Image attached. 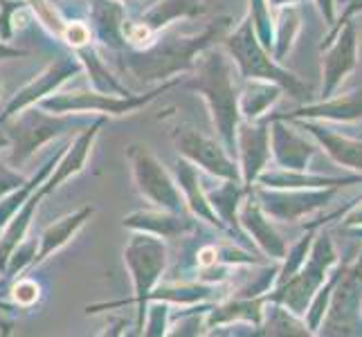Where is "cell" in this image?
I'll list each match as a JSON object with an SVG mask.
<instances>
[{
    "mask_svg": "<svg viewBox=\"0 0 362 337\" xmlns=\"http://www.w3.org/2000/svg\"><path fill=\"white\" fill-rule=\"evenodd\" d=\"M230 28V16H216L201 32L194 34H180L171 25V28L158 32L151 45L119 52V68L144 85H158L178 79L180 74H189L196 66L198 54L223 41Z\"/></svg>",
    "mask_w": 362,
    "mask_h": 337,
    "instance_id": "obj_1",
    "label": "cell"
},
{
    "mask_svg": "<svg viewBox=\"0 0 362 337\" xmlns=\"http://www.w3.org/2000/svg\"><path fill=\"white\" fill-rule=\"evenodd\" d=\"M182 85L203 97L218 140L234 155L236 126L241 122V74L236 70L230 54L226 52V47L211 45L203 49L196 59L194 70L189 72V79L182 81Z\"/></svg>",
    "mask_w": 362,
    "mask_h": 337,
    "instance_id": "obj_2",
    "label": "cell"
},
{
    "mask_svg": "<svg viewBox=\"0 0 362 337\" xmlns=\"http://www.w3.org/2000/svg\"><path fill=\"white\" fill-rule=\"evenodd\" d=\"M93 115L79 112H49L39 104L23 108L9 119L0 122V126L9 137V165L25 167L36 155V151L49 142H57L70 133H79L93 122Z\"/></svg>",
    "mask_w": 362,
    "mask_h": 337,
    "instance_id": "obj_3",
    "label": "cell"
},
{
    "mask_svg": "<svg viewBox=\"0 0 362 337\" xmlns=\"http://www.w3.org/2000/svg\"><path fill=\"white\" fill-rule=\"evenodd\" d=\"M223 47L234 61L241 79H268L279 83L284 93H288L295 99L310 97V85L295 77L291 70H286L279 61H274L270 49H266L264 43L259 41L247 14L236 25L234 32H228L223 36Z\"/></svg>",
    "mask_w": 362,
    "mask_h": 337,
    "instance_id": "obj_4",
    "label": "cell"
},
{
    "mask_svg": "<svg viewBox=\"0 0 362 337\" xmlns=\"http://www.w3.org/2000/svg\"><path fill=\"white\" fill-rule=\"evenodd\" d=\"M178 83L180 77L158 83L146 93H131V95H108L93 88L57 90L49 97L41 99L39 106L49 112H72V115L79 112V115H93V117H124V115H133L140 108H146L160 95H165Z\"/></svg>",
    "mask_w": 362,
    "mask_h": 337,
    "instance_id": "obj_5",
    "label": "cell"
},
{
    "mask_svg": "<svg viewBox=\"0 0 362 337\" xmlns=\"http://www.w3.org/2000/svg\"><path fill=\"white\" fill-rule=\"evenodd\" d=\"M169 245L165 239L146 232H133L124 245V266L129 270V277L133 283V299L135 304V335L142 333L144 313L148 292L165 279L169 270Z\"/></svg>",
    "mask_w": 362,
    "mask_h": 337,
    "instance_id": "obj_6",
    "label": "cell"
},
{
    "mask_svg": "<svg viewBox=\"0 0 362 337\" xmlns=\"http://www.w3.org/2000/svg\"><path fill=\"white\" fill-rule=\"evenodd\" d=\"M335 264H338V252H335L331 236L327 232H315L313 245H310V252L302 268L291 279L272 285L266 292V299L268 302H277L288 308L291 313L304 317L310 299L320 290V285L327 281Z\"/></svg>",
    "mask_w": 362,
    "mask_h": 337,
    "instance_id": "obj_7",
    "label": "cell"
},
{
    "mask_svg": "<svg viewBox=\"0 0 362 337\" xmlns=\"http://www.w3.org/2000/svg\"><path fill=\"white\" fill-rule=\"evenodd\" d=\"M127 162L131 167V176L135 189L151 207L187 211L182 194L173 173L162 165V160L142 142H133L127 146Z\"/></svg>",
    "mask_w": 362,
    "mask_h": 337,
    "instance_id": "obj_8",
    "label": "cell"
},
{
    "mask_svg": "<svg viewBox=\"0 0 362 337\" xmlns=\"http://www.w3.org/2000/svg\"><path fill=\"white\" fill-rule=\"evenodd\" d=\"M169 135L178 155L189 160L207 176L216 180H241L236 158L216 137H209L203 131L187 126V124H173Z\"/></svg>",
    "mask_w": 362,
    "mask_h": 337,
    "instance_id": "obj_9",
    "label": "cell"
},
{
    "mask_svg": "<svg viewBox=\"0 0 362 337\" xmlns=\"http://www.w3.org/2000/svg\"><path fill=\"white\" fill-rule=\"evenodd\" d=\"M362 308V254L346 264L331 292L317 335H356Z\"/></svg>",
    "mask_w": 362,
    "mask_h": 337,
    "instance_id": "obj_10",
    "label": "cell"
},
{
    "mask_svg": "<svg viewBox=\"0 0 362 337\" xmlns=\"http://www.w3.org/2000/svg\"><path fill=\"white\" fill-rule=\"evenodd\" d=\"M81 72H83L81 61H79V57L74 54V52L57 57L45 70H41L32 81H28V83L23 85V88H18L14 95H11L7 106L3 108V112H0V122L9 119L11 115H16V112H21L23 108L39 104L41 99H45L52 93L61 90L70 79H74Z\"/></svg>",
    "mask_w": 362,
    "mask_h": 337,
    "instance_id": "obj_11",
    "label": "cell"
},
{
    "mask_svg": "<svg viewBox=\"0 0 362 337\" xmlns=\"http://www.w3.org/2000/svg\"><path fill=\"white\" fill-rule=\"evenodd\" d=\"M261 209L272 220L295 223L320 207L327 205L335 196V187H322V189H268V187H252Z\"/></svg>",
    "mask_w": 362,
    "mask_h": 337,
    "instance_id": "obj_12",
    "label": "cell"
},
{
    "mask_svg": "<svg viewBox=\"0 0 362 337\" xmlns=\"http://www.w3.org/2000/svg\"><path fill=\"white\" fill-rule=\"evenodd\" d=\"M327 49L322 57V90L320 97H331L340 88L342 81L358 66V28L356 23L346 20L340 25L338 32L329 34V39L322 43Z\"/></svg>",
    "mask_w": 362,
    "mask_h": 337,
    "instance_id": "obj_13",
    "label": "cell"
},
{
    "mask_svg": "<svg viewBox=\"0 0 362 337\" xmlns=\"http://www.w3.org/2000/svg\"><path fill=\"white\" fill-rule=\"evenodd\" d=\"M236 165H239L241 182L245 189H252L259 173L270 162V119L261 117L257 122L241 119L236 126Z\"/></svg>",
    "mask_w": 362,
    "mask_h": 337,
    "instance_id": "obj_14",
    "label": "cell"
},
{
    "mask_svg": "<svg viewBox=\"0 0 362 337\" xmlns=\"http://www.w3.org/2000/svg\"><path fill=\"white\" fill-rule=\"evenodd\" d=\"M104 124H106V117H95L88 126L81 129L74 137H70L66 148H64V153H61V158L57 160L52 173H49L47 180L41 184V194L43 196L54 194L61 184H66L72 178H77L79 173L88 167L90 153L95 148L99 131L104 129Z\"/></svg>",
    "mask_w": 362,
    "mask_h": 337,
    "instance_id": "obj_15",
    "label": "cell"
},
{
    "mask_svg": "<svg viewBox=\"0 0 362 337\" xmlns=\"http://www.w3.org/2000/svg\"><path fill=\"white\" fill-rule=\"evenodd\" d=\"M268 117V115H266ZM270 119V158L281 169L306 171L310 160L317 153V142L306 140V133L295 126L291 119Z\"/></svg>",
    "mask_w": 362,
    "mask_h": 337,
    "instance_id": "obj_16",
    "label": "cell"
},
{
    "mask_svg": "<svg viewBox=\"0 0 362 337\" xmlns=\"http://www.w3.org/2000/svg\"><path fill=\"white\" fill-rule=\"evenodd\" d=\"M122 227L131 232H146L160 236L165 241H180L185 236L198 232V218L189 211H171V209H137L122 218Z\"/></svg>",
    "mask_w": 362,
    "mask_h": 337,
    "instance_id": "obj_17",
    "label": "cell"
},
{
    "mask_svg": "<svg viewBox=\"0 0 362 337\" xmlns=\"http://www.w3.org/2000/svg\"><path fill=\"white\" fill-rule=\"evenodd\" d=\"M239 223H241L243 234L250 239V243H255V247H259V252L264 256L274 259V261H281L286 256L288 245H286L281 234L277 232V227H274L272 218L261 209L252 189L245 194L243 203H241Z\"/></svg>",
    "mask_w": 362,
    "mask_h": 337,
    "instance_id": "obj_18",
    "label": "cell"
},
{
    "mask_svg": "<svg viewBox=\"0 0 362 337\" xmlns=\"http://www.w3.org/2000/svg\"><path fill=\"white\" fill-rule=\"evenodd\" d=\"M127 18V5L119 3V0H88V25L97 47L110 49L115 54L129 49L127 39H124Z\"/></svg>",
    "mask_w": 362,
    "mask_h": 337,
    "instance_id": "obj_19",
    "label": "cell"
},
{
    "mask_svg": "<svg viewBox=\"0 0 362 337\" xmlns=\"http://www.w3.org/2000/svg\"><path fill=\"white\" fill-rule=\"evenodd\" d=\"M171 173H173V178H176V182H178V189L182 194V201L187 205V211H189L192 216H196L198 220L207 223L209 227H216L218 232L228 234L226 225L218 220L216 211L211 209V205L207 201L205 184H203V171L198 169L196 165H192L189 160H185V158L178 155Z\"/></svg>",
    "mask_w": 362,
    "mask_h": 337,
    "instance_id": "obj_20",
    "label": "cell"
},
{
    "mask_svg": "<svg viewBox=\"0 0 362 337\" xmlns=\"http://www.w3.org/2000/svg\"><path fill=\"white\" fill-rule=\"evenodd\" d=\"M264 310H266V295H259V297L230 295L209 306L207 317H205L207 331L211 333L214 329L230 326V324H236V321H243L247 326L259 329L261 321H264Z\"/></svg>",
    "mask_w": 362,
    "mask_h": 337,
    "instance_id": "obj_21",
    "label": "cell"
},
{
    "mask_svg": "<svg viewBox=\"0 0 362 337\" xmlns=\"http://www.w3.org/2000/svg\"><path fill=\"white\" fill-rule=\"evenodd\" d=\"M95 216V207L93 205H83L79 209L70 211V214L61 216L59 220L49 223L47 227L39 234V247H36V256H34V268L43 266L49 256H54L61 252L74 236H77L88 220Z\"/></svg>",
    "mask_w": 362,
    "mask_h": 337,
    "instance_id": "obj_22",
    "label": "cell"
},
{
    "mask_svg": "<svg viewBox=\"0 0 362 337\" xmlns=\"http://www.w3.org/2000/svg\"><path fill=\"white\" fill-rule=\"evenodd\" d=\"M268 117L281 119H331V122H356L362 117V88L349 95L324 97L320 102L306 104L293 112H268Z\"/></svg>",
    "mask_w": 362,
    "mask_h": 337,
    "instance_id": "obj_23",
    "label": "cell"
},
{
    "mask_svg": "<svg viewBox=\"0 0 362 337\" xmlns=\"http://www.w3.org/2000/svg\"><path fill=\"white\" fill-rule=\"evenodd\" d=\"M291 122L313 137L324 151L331 155L333 162H338L340 167L362 173V137L360 140H351V137H344L340 133L327 129L317 119H291Z\"/></svg>",
    "mask_w": 362,
    "mask_h": 337,
    "instance_id": "obj_24",
    "label": "cell"
},
{
    "mask_svg": "<svg viewBox=\"0 0 362 337\" xmlns=\"http://www.w3.org/2000/svg\"><path fill=\"white\" fill-rule=\"evenodd\" d=\"M247 191L250 189H245L241 180H221V184L211 187V189L205 187V194H207V201H209L211 209L216 211L218 220L226 225L228 234L239 243H250V239L243 234L241 223H239V209H241V203Z\"/></svg>",
    "mask_w": 362,
    "mask_h": 337,
    "instance_id": "obj_25",
    "label": "cell"
},
{
    "mask_svg": "<svg viewBox=\"0 0 362 337\" xmlns=\"http://www.w3.org/2000/svg\"><path fill=\"white\" fill-rule=\"evenodd\" d=\"M284 88L268 79H241L239 112L241 119L257 122L268 115V110L279 102Z\"/></svg>",
    "mask_w": 362,
    "mask_h": 337,
    "instance_id": "obj_26",
    "label": "cell"
},
{
    "mask_svg": "<svg viewBox=\"0 0 362 337\" xmlns=\"http://www.w3.org/2000/svg\"><path fill=\"white\" fill-rule=\"evenodd\" d=\"M66 144H68V142L59 144V146L54 148V151L41 162L39 169H36L28 180H25L21 187H16L14 191H9L7 196L0 198V232H3V227L11 220V216H14L16 211L30 201V196L47 180V176L52 173V169H54V165H57V160L61 158V153H64Z\"/></svg>",
    "mask_w": 362,
    "mask_h": 337,
    "instance_id": "obj_27",
    "label": "cell"
},
{
    "mask_svg": "<svg viewBox=\"0 0 362 337\" xmlns=\"http://www.w3.org/2000/svg\"><path fill=\"white\" fill-rule=\"evenodd\" d=\"M43 198L45 196L41 194V187H39V189L30 196V201L11 216V220L5 225L3 232H0V274H3L11 252H14V249L30 236L34 214L39 211V205L43 203Z\"/></svg>",
    "mask_w": 362,
    "mask_h": 337,
    "instance_id": "obj_28",
    "label": "cell"
},
{
    "mask_svg": "<svg viewBox=\"0 0 362 337\" xmlns=\"http://www.w3.org/2000/svg\"><path fill=\"white\" fill-rule=\"evenodd\" d=\"M207 11L205 0H158L156 5L148 7L140 20H144L156 34L171 28L178 20H192L203 16Z\"/></svg>",
    "mask_w": 362,
    "mask_h": 337,
    "instance_id": "obj_29",
    "label": "cell"
},
{
    "mask_svg": "<svg viewBox=\"0 0 362 337\" xmlns=\"http://www.w3.org/2000/svg\"><path fill=\"white\" fill-rule=\"evenodd\" d=\"M74 54L79 57L83 72L88 74V83L93 90L108 93V95H131L127 83H122L119 77H115L113 70L108 68V64L102 59V54H99V47L95 43L77 49Z\"/></svg>",
    "mask_w": 362,
    "mask_h": 337,
    "instance_id": "obj_30",
    "label": "cell"
},
{
    "mask_svg": "<svg viewBox=\"0 0 362 337\" xmlns=\"http://www.w3.org/2000/svg\"><path fill=\"white\" fill-rule=\"evenodd\" d=\"M255 335H313V333L308 331L304 317L291 313L288 308L277 302H268L266 299L264 321H261V326L257 329Z\"/></svg>",
    "mask_w": 362,
    "mask_h": 337,
    "instance_id": "obj_31",
    "label": "cell"
},
{
    "mask_svg": "<svg viewBox=\"0 0 362 337\" xmlns=\"http://www.w3.org/2000/svg\"><path fill=\"white\" fill-rule=\"evenodd\" d=\"M279 16L274 18V39H272V57L274 61H281L288 57V52L295 45V39L302 30V16L295 5L277 9Z\"/></svg>",
    "mask_w": 362,
    "mask_h": 337,
    "instance_id": "obj_32",
    "label": "cell"
},
{
    "mask_svg": "<svg viewBox=\"0 0 362 337\" xmlns=\"http://www.w3.org/2000/svg\"><path fill=\"white\" fill-rule=\"evenodd\" d=\"M32 11L25 0H0V41L11 43L21 28L28 25Z\"/></svg>",
    "mask_w": 362,
    "mask_h": 337,
    "instance_id": "obj_33",
    "label": "cell"
},
{
    "mask_svg": "<svg viewBox=\"0 0 362 337\" xmlns=\"http://www.w3.org/2000/svg\"><path fill=\"white\" fill-rule=\"evenodd\" d=\"M32 11V16L41 23V28L52 36V39H61L66 28V16L61 14V9L57 7L54 0H25Z\"/></svg>",
    "mask_w": 362,
    "mask_h": 337,
    "instance_id": "obj_34",
    "label": "cell"
},
{
    "mask_svg": "<svg viewBox=\"0 0 362 337\" xmlns=\"http://www.w3.org/2000/svg\"><path fill=\"white\" fill-rule=\"evenodd\" d=\"M41 299H43V285L34 277L21 274V277L9 281V302L18 310H30L34 306H39Z\"/></svg>",
    "mask_w": 362,
    "mask_h": 337,
    "instance_id": "obj_35",
    "label": "cell"
},
{
    "mask_svg": "<svg viewBox=\"0 0 362 337\" xmlns=\"http://www.w3.org/2000/svg\"><path fill=\"white\" fill-rule=\"evenodd\" d=\"M36 247H39V241L36 239H25L14 252H11V256H9V261H7V266H5V270H3V281L0 283H9L11 279H16V277H21V274H25L28 270H32L34 268V256H36Z\"/></svg>",
    "mask_w": 362,
    "mask_h": 337,
    "instance_id": "obj_36",
    "label": "cell"
},
{
    "mask_svg": "<svg viewBox=\"0 0 362 337\" xmlns=\"http://www.w3.org/2000/svg\"><path fill=\"white\" fill-rule=\"evenodd\" d=\"M171 304L167 302H158L151 299L146 304V313H144V324H142V333L144 337H167L169 333V321H171Z\"/></svg>",
    "mask_w": 362,
    "mask_h": 337,
    "instance_id": "obj_37",
    "label": "cell"
},
{
    "mask_svg": "<svg viewBox=\"0 0 362 337\" xmlns=\"http://www.w3.org/2000/svg\"><path fill=\"white\" fill-rule=\"evenodd\" d=\"M59 41H64V45L70 47L72 52H77V49H81L86 45H93L95 36H93V30H90L88 20H79V18L70 20L68 18L66 28H64V34H61Z\"/></svg>",
    "mask_w": 362,
    "mask_h": 337,
    "instance_id": "obj_38",
    "label": "cell"
},
{
    "mask_svg": "<svg viewBox=\"0 0 362 337\" xmlns=\"http://www.w3.org/2000/svg\"><path fill=\"white\" fill-rule=\"evenodd\" d=\"M156 36L158 34L140 18H137V20L127 18V23H124V39H127L129 49H142L146 45H151Z\"/></svg>",
    "mask_w": 362,
    "mask_h": 337,
    "instance_id": "obj_39",
    "label": "cell"
},
{
    "mask_svg": "<svg viewBox=\"0 0 362 337\" xmlns=\"http://www.w3.org/2000/svg\"><path fill=\"white\" fill-rule=\"evenodd\" d=\"M25 180L28 178H25L16 167H11L9 162L0 160V198L7 196L9 191H14Z\"/></svg>",
    "mask_w": 362,
    "mask_h": 337,
    "instance_id": "obj_40",
    "label": "cell"
},
{
    "mask_svg": "<svg viewBox=\"0 0 362 337\" xmlns=\"http://www.w3.org/2000/svg\"><path fill=\"white\" fill-rule=\"evenodd\" d=\"M358 11H362V0H351V3L346 5V9L342 11L340 20H335V25L331 28V34H333V32H338V30H340V25H344L346 20H351V16L358 14Z\"/></svg>",
    "mask_w": 362,
    "mask_h": 337,
    "instance_id": "obj_41",
    "label": "cell"
},
{
    "mask_svg": "<svg viewBox=\"0 0 362 337\" xmlns=\"http://www.w3.org/2000/svg\"><path fill=\"white\" fill-rule=\"evenodd\" d=\"M23 57H28L25 49L11 45V43L0 41V61H11V59H23Z\"/></svg>",
    "mask_w": 362,
    "mask_h": 337,
    "instance_id": "obj_42",
    "label": "cell"
},
{
    "mask_svg": "<svg viewBox=\"0 0 362 337\" xmlns=\"http://www.w3.org/2000/svg\"><path fill=\"white\" fill-rule=\"evenodd\" d=\"M315 5L320 7L324 20H327V25H335V0H315Z\"/></svg>",
    "mask_w": 362,
    "mask_h": 337,
    "instance_id": "obj_43",
    "label": "cell"
},
{
    "mask_svg": "<svg viewBox=\"0 0 362 337\" xmlns=\"http://www.w3.org/2000/svg\"><path fill=\"white\" fill-rule=\"evenodd\" d=\"M16 310H18V308H16L14 304H11L9 299H3V297H0V315H14Z\"/></svg>",
    "mask_w": 362,
    "mask_h": 337,
    "instance_id": "obj_44",
    "label": "cell"
},
{
    "mask_svg": "<svg viewBox=\"0 0 362 337\" xmlns=\"http://www.w3.org/2000/svg\"><path fill=\"white\" fill-rule=\"evenodd\" d=\"M297 3H304V0H268L270 9H281V7H291Z\"/></svg>",
    "mask_w": 362,
    "mask_h": 337,
    "instance_id": "obj_45",
    "label": "cell"
},
{
    "mask_svg": "<svg viewBox=\"0 0 362 337\" xmlns=\"http://www.w3.org/2000/svg\"><path fill=\"white\" fill-rule=\"evenodd\" d=\"M3 148H9V137L3 131V126H0V151H3Z\"/></svg>",
    "mask_w": 362,
    "mask_h": 337,
    "instance_id": "obj_46",
    "label": "cell"
},
{
    "mask_svg": "<svg viewBox=\"0 0 362 337\" xmlns=\"http://www.w3.org/2000/svg\"><path fill=\"white\" fill-rule=\"evenodd\" d=\"M119 3H124V5H137V3H140V0H119Z\"/></svg>",
    "mask_w": 362,
    "mask_h": 337,
    "instance_id": "obj_47",
    "label": "cell"
},
{
    "mask_svg": "<svg viewBox=\"0 0 362 337\" xmlns=\"http://www.w3.org/2000/svg\"><path fill=\"white\" fill-rule=\"evenodd\" d=\"M349 230H351L354 234H358V236H362V225H360V227H349Z\"/></svg>",
    "mask_w": 362,
    "mask_h": 337,
    "instance_id": "obj_48",
    "label": "cell"
},
{
    "mask_svg": "<svg viewBox=\"0 0 362 337\" xmlns=\"http://www.w3.org/2000/svg\"><path fill=\"white\" fill-rule=\"evenodd\" d=\"M0 90H3V83H0Z\"/></svg>",
    "mask_w": 362,
    "mask_h": 337,
    "instance_id": "obj_49",
    "label": "cell"
},
{
    "mask_svg": "<svg viewBox=\"0 0 362 337\" xmlns=\"http://www.w3.org/2000/svg\"><path fill=\"white\" fill-rule=\"evenodd\" d=\"M360 315H362V308H360Z\"/></svg>",
    "mask_w": 362,
    "mask_h": 337,
    "instance_id": "obj_50",
    "label": "cell"
},
{
    "mask_svg": "<svg viewBox=\"0 0 362 337\" xmlns=\"http://www.w3.org/2000/svg\"><path fill=\"white\" fill-rule=\"evenodd\" d=\"M360 137H362V133H360Z\"/></svg>",
    "mask_w": 362,
    "mask_h": 337,
    "instance_id": "obj_51",
    "label": "cell"
}]
</instances>
